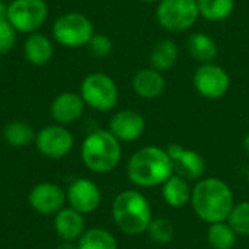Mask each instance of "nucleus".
I'll return each mask as SVG.
<instances>
[{"instance_id": "4468645a", "label": "nucleus", "mask_w": 249, "mask_h": 249, "mask_svg": "<svg viewBox=\"0 0 249 249\" xmlns=\"http://www.w3.org/2000/svg\"><path fill=\"white\" fill-rule=\"evenodd\" d=\"M108 130L120 142H134L143 136L146 120L134 109H121L112 115Z\"/></svg>"}, {"instance_id": "7c9ffc66", "label": "nucleus", "mask_w": 249, "mask_h": 249, "mask_svg": "<svg viewBox=\"0 0 249 249\" xmlns=\"http://www.w3.org/2000/svg\"><path fill=\"white\" fill-rule=\"evenodd\" d=\"M55 249H79L77 248V245H74L73 242H66V241H63L58 247Z\"/></svg>"}, {"instance_id": "f03ea898", "label": "nucleus", "mask_w": 249, "mask_h": 249, "mask_svg": "<svg viewBox=\"0 0 249 249\" xmlns=\"http://www.w3.org/2000/svg\"><path fill=\"white\" fill-rule=\"evenodd\" d=\"M174 175L172 162L165 149L146 146L137 150L127 163L128 179L143 188L163 185Z\"/></svg>"}, {"instance_id": "9b49d317", "label": "nucleus", "mask_w": 249, "mask_h": 249, "mask_svg": "<svg viewBox=\"0 0 249 249\" xmlns=\"http://www.w3.org/2000/svg\"><path fill=\"white\" fill-rule=\"evenodd\" d=\"M166 152L172 162L174 175H178L188 182L198 181L203 177L206 171V162L198 152L185 149L178 143L169 144Z\"/></svg>"}, {"instance_id": "6ab92c4d", "label": "nucleus", "mask_w": 249, "mask_h": 249, "mask_svg": "<svg viewBox=\"0 0 249 249\" xmlns=\"http://www.w3.org/2000/svg\"><path fill=\"white\" fill-rule=\"evenodd\" d=\"M178 58H179V48L177 42L169 38H165L153 45L149 61L152 69L165 73L178 63Z\"/></svg>"}, {"instance_id": "a211bd4d", "label": "nucleus", "mask_w": 249, "mask_h": 249, "mask_svg": "<svg viewBox=\"0 0 249 249\" xmlns=\"http://www.w3.org/2000/svg\"><path fill=\"white\" fill-rule=\"evenodd\" d=\"M54 54L53 42L48 36L39 32L29 34L23 42V55L32 66H44L50 63Z\"/></svg>"}, {"instance_id": "6e6552de", "label": "nucleus", "mask_w": 249, "mask_h": 249, "mask_svg": "<svg viewBox=\"0 0 249 249\" xmlns=\"http://www.w3.org/2000/svg\"><path fill=\"white\" fill-rule=\"evenodd\" d=\"M48 18L45 0H12L7 4V20L22 34L36 32Z\"/></svg>"}, {"instance_id": "20e7f679", "label": "nucleus", "mask_w": 249, "mask_h": 249, "mask_svg": "<svg viewBox=\"0 0 249 249\" xmlns=\"http://www.w3.org/2000/svg\"><path fill=\"white\" fill-rule=\"evenodd\" d=\"M120 140L109 130H95L82 143V160L85 166L96 174L114 171L121 160Z\"/></svg>"}, {"instance_id": "1a4fd4ad", "label": "nucleus", "mask_w": 249, "mask_h": 249, "mask_svg": "<svg viewBox=\"0 0 249 249\" xmlns=\"http://www.w3.org/2000/svg\"><path fill=\"white\" fill-rule=\"evenodd\" d=\"M193 83L198 95L203 98L220 99L231 88V77L222 66L216 63H206L200 64L194 71Z\"/></svg>"}, {"instance_id": "b1692460", "label": "nucleus", "mask_w": 249, "mask_h": 249, "mask_svg": "<svg viewBox=\"0 0 249 249\" xmlns=\"http://www.w3.org/2000/svg\"><path fill=\"white\" fill-rule=\"evenodd\" d=\"M238 235L228 222L213 223L207 231V241L212 249H233Z\"/></svg>"}, {"instance_id": "dca6fc26", "label": "nucleus", "mask_w": 249, "mask_h": 249, "mask_svg": "<svg viewBox=\"0 0 249 249\" xmlns=\"http://www.w3.org/2000/svg\"><path fill=\"white\" fill-rule=\"evenodd\" d=\"M131 86L137 96L143 99H155V98H159L165 92L166 80H165L163 73L152 67H146V69L139 70L133 76Z\"/></svg>"}, {"instance_id": "412c9836", "label": "nucleus", "mask_w": 249, "mask_h": 249, "mask_svg": "<svg viewBox=\"0 0 249 249\" xmlns=\"http://www.w3.org/2000/svg\"><path fill=\"white\" fill-rule=\"evenodd\" d=\"M162 196L168 206H171L174 209H181L191 201L193 190H191L188 181H185L184 178H181L178 175H172L163 184Z\"/></svg>"}, {"instance_id": "c85d7f7f", "label": "nucleus", "mask_w": 249, "mask_h": 249, "mask_svg": "<svg viewBox=\"0 0 249 249\" xmlns=\"http://www.w3.org/2000/svg\"><path fill=\"white\" fill-rule=\"evenodd\" d=\"M18 39V31L10 25L7 19L0 20V54H7L15 48Z\"/></svg>"}, {"instance_id": "c756f323", "label": "nucleus", "mask_w": 249, "mask_h": 249, "mask_svg": "<svg viewBox=\"0 0 249 249\" xmlns=\"http://www.w3.org/2000/svg\"><path fill=\"white\" fill-rule=\"evenodd\" d=\"M7 19V4L0 0V20H4Z\"/></svg>"}, {"instance_id": "bb28decb", "label": "nucleus", "mask_w": 249, "mask_h": 249, "mask_svg": "<svg viewBox=\"0 0 249 249\" xmlns=\"http://www.w3.org/2000/svg\"><path fill=\"white\" fill-rule=\"evenodd\" d=\"M147 233L150 239L156 244H169L174 239V233H175L174 223L165 217L152 219L147 228Z\"/></svg>"}, {"instance_id": "f8f14e48", "label": "nucleus", "mask_w": 249, "mask_h": 249, "mask_svg": "<svg viewBox=\"0 0 249 249\" xmlns=\"http://www.w3.org/2000/svg\"><path fill=\"white\" fill-rule=\"evenodd\" d=\"M28 201L36 213L44 216H55L60 210L64 209L67 196L60 185L53 182H41L31 190Z\"/></svg>"}, {"instance_id": "aec40b11", "label": "nucleus", "mask_w": 249, "mask_h": 249, "mask_svg": "<svg viewBox=\"0 0 249 249\" xmlns=\"http://www.w3.org/2000/svg\"><path fill=\"white\" fill-rule=\"evenodd\" d=\"M187 51L200 64L214 63L219 53L216 41L204 32H194L188 36Z\"/></svg>"}, {"instance_id": "72a5a7b5", "label": "nucleus", "mask_w": 249, "mask_h": 249, "mask_svg": "<svg viewBox=\"0 0 249 249\" xmlns=\"http://www.w3.org/2000/svg\"><path fill=\"white\" fill-rule=\"evenodd\" d=\"M248 181H249V171H248Z\"/></svg>"}, {"instance_id": "473e14b6", "label": "nucleus", "mask_w": 249, "mask_h": 249, "mask_svg": "<svg viewBox=\"0 0 249 249\" xmlns=\"http://www.w3.org/2000/svg\"><path fill=\"white\" fill-rule=\"evenodd\" d=\"M139 1H142V3H158L159 0H139Z\"/></svg>"}, {"instance_id": "f257e3e1", "label": "nucleus", "mask_w": 249, "mask_h": 249, "mask_svg": "<svg viewBox=\"0 0 249 249\" xmlns=\"http://www.w3.org/2000/svg\"><path fill=\"white\" fill-rule=\"evenodd\" d=\"M191 204L198 219L213 225L228 220L235 206V198L231 187L223 179L206 178L194 187Z\"/></svg>"}, {"instance_id": "4be33fe9", "label": "nucleus", "mask_w": 249, "mask_h": 249, "mask_svg": "<svg viewBox=\"0 0 249 249\" xmlns=\"http://www.w3.org/2000/svg\"><path fill=\"white\" fill-rule=\"evenodd\" d=\"M36 133L25 121H10L3 128V139L12 147H28L35 142Z\"/></svg>"}, {"instance_id": "2eb2a0df", "label": "nucleus", "mask_w": 249, "mask_h": 249, "mask_svg": "<svg viewBox=\"0 0 249 249\" xmlns=\"http://www.w3.org/2000/svg\"><path fill=\"white\" fill-rule=\"evenodd\" d=\"M85 101L80 93L74 92H63L57 95L50 107L51 118L60 125H69L79 121L85 112Z\"/></svg>"}, {"instance_id": "39448f33", "label": "nucleus", "mask_w": 249, "mask_h": 249, "mask_svg": "<svg viewBox=\"0 0 249 249\" xmlns=\"http://www.w3.org/2000/svg\"><path fill=\"white\" fill-rule=\"evenodd\" d=\"M53 38L57 44L66 48H79L89 44L95 35L92 20L79 12H69L58 16L51 28Z\"/></svg>"}, {"instance_id": "a878e982", "label": "nucleus", "mask_w": 249, "mask_h": 249, "mask_svg": "<svg viewBox=\"0 0 249 249\" xmlns=\"http://www.w3.org/2000/svg\"><path fill=\"white\" fill-rule=\"evenodd\" d=\"M226 222L236 232V235L249 236V201L235 204Z\"/></svg>"}, {"instance_id": "f3484780", "label": "nucleus", "mask_w": 249, "mask_h": 249, "mask_svg": "<svg viewBox=\"0 0 249 249\" xmlns=\"http://www.w3.org/2000/svg\"><path fill=\"white\" fill-rule=\"evenodd\" d=\"M54 229L63 241L73 242L76 239H80V236L86 232L85 217L82 213L76 212L71 207L63 209L54 217Z\"/></svg>"}, {"instance_id": "cd10ccee", "label": "nucleus", "mask_w": 249, "mask_h": 249, "mask_svg": "<svg viewBox=\"0 0 249 249\" xmlns=\"http://www.w3.org/2000/svg\"><path fill=\"white\" fill-rule=\"evenodd\" d=\"M86 47H88L90 55L95 58H99V60L109 57V54L112 53V41L105 34H95Z\"/></svg>"}, {"instance_id": "393cba45", "label": "nucleus", "mask_w": 249, "mask_h": 249, "mask_svg": "<svg viewBox=\"0 0 249 249\" xmlns=\"http://www.w3.org/2000/svg\"><path fill=\"white\" fill-rule=\"evenodd\" d=\"M79 249H118L117 239L105 229L93 228L86 231L77 244Z\"/></svg>"}, {"instance_id": "9d476101", "label": "nucleus", "mask_w": 249, "mask_h": 249, "mask_svg": "<svg viewBox=\"0 0 249 249\" xmlns=\"http://www.w3.org/2000/svg\"><path fill=\"white\" fill-rule=\"evenodd\" d=\"M74 139L71 133L60 124H51L41 128L35 136L38 152L48 159H63L73 149Z\"/></svg>"}, {"instance_id": "2f4dec72", "label": "nucleus", "mask_w": 249, "mask_h": 249, "mask_svg": "<svg viewBox=\"0 0 249 249\" xmlns=\"http://www.w3.org/2000/svg\"><path fill=\"white\" fill-rule=\"evenodd\" d=\"M242 146H244V150H245V153L249 156V133L245 136V139H244V143H242Z\"/></svg>"}, {"instance_id": "0eeeda50", "label": "nucleus", "mask_w": 249, "mask_h": 249, "mask_svg": "<svg viewBox=\"0 0 249 249\" xmlns=\"http://www.w3.org/2000/svg\"><path fill=\"white\" fill-rule=\"evenodd\" d=\"M80 96L88 107L107 112L118 104L120 92L114 79L105 73H90L80 85Z\"/></svg>"}, {"instance_id": "ddd939ff", "label": "nucleus", "mask_w": 249, "mask_h": 249, "mask_svg": "<svg viewBox=\"0 0 249 249\" xmlns=\"http://www.w3.org/2000/svg\"><path fill=\"white\" fill-rule=\"evenodd\" d=\"M66 196L70 207L82 214L93 213L99 207L102 198L99 187L88 178L74 179L69 185Z\"/></svg>"}, {"instance_id": "5701e85b", "label": "nucleus", "mask_w": 249, "mask_h": 249, "mask_svg": "<svg viewBox=\"0 0 249 249\" xmlns=\"http://www.w3.org/2000/svg\"><path fill=\"white\" fill-rule=\"evenodd\" d=\"M198 13L209 22L226 20L235 10V0H197Z\"/></svg>"}, {"instance_id": "7ed1b4c3", "label": "nucleus", "mask_w": 249, "mask_h": 249, "mask_svg": "<svg viewBox=\"0 0 249 249\" xmlns=\"http://www.w3.org/2000/svg\"><path fill=\"white\" fill-rule=\"evenodd\" d=\"M112 217L118 229L125 235H140L147 232L152 222V209L142 193L125 190L112 203Z\"/></svg>"}, {"instance_id": "423d86ee", "label": "nucleus", "mask_w": 249, "mask_h": 249, "mask_svg": "<svg viewBox=\"0 0 249 249\" xmlns=\"http://www.w3.org/2000/svg\"><path fill=\"white\" fill-rule=\"evenodd\" d=\"M200 18L197 0H159L156 20L168 32H185Z\"/></svg>"}]
</instances>
